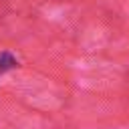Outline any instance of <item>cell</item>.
I'll use <instances>...</instances> for the list:
<instances>
[{
	"label": "cell",
	"mask_w": 129,
	"mask_h": 129,
	"mask_svg": "<svg viewBox=\"0 0 129 129\" xmlns=\"http://www.w3.org/2000/svg\"><path fill=\"white\" fill-rule=\"evenodd\" d=\"M16 67H18V58H16L14 54H10L8 50L0 52V77H2V75H6L8 71L16 69Z\"/></svg>",
	"instance_id": "cell-1"
}]
</instances>
